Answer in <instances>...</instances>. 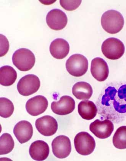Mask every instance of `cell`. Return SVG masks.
<instances>
[{
    "label": "cell",
    "mask_w": 126,
    "mask_h": 161,
    "mask_svg": "<svg viewBox=\"0 0 126 161\" xmlns=\"http://www.w3.org/2000/svg\"><path fill=\"white\" fill-rule=\"evenodd\" d=\"M98 113L103 118L118 120L126 114V84L118 89L107 87L97 102Z\"/></svg>",
    "instance_id": "obj_1"
},
{
    "label": "cell",
    "mask_w": 126,
    "mask_h": 161,
    "mask_svg": "<svg viewBox=\"0 0 126 161\" xmlns=\"http://www.w3.org/2000/svg\"><path fill=\"white\" fill-rule=\"evenodd\" d=\"M101 23L106 32L110 34H116L123 29L124 19L120 12L109 10L103 14L101 17Z\"/></svg>",
    "instance_id": "obj_2"
},
{
    "label": "cell",
    "mask_w": 126,
    "mask_h": 161,
    "mask_svg": "<svg viewBox=\"0 0 126 161\" xmlns=\"http://www.w3.org/2000/svg\"><path fill=\"white\" fill-rule=\"evenodd\" d=\"M12 59L14 65L22 71L30 70L34 65L36 61L34 54L31 50L25 48L16 51Z\"/></svg>",
    "instance_id": "obj_3"
},
{
    "label": "cell",
    "mask_w": 126,
    "mask_h": 161,
    "mask_svg": "<svg viewBox=\"0 0 126 161\" xmlns=\"http://www.w3.org/2000/svg\"><path fill=\"white\" fill-rule=\"evenodd\" d=\"M66 68L68 72L72 76H81L87 73L88 69V60L81 54H74L66 61Z\"/></svg>",
    "instance_id": "obj_4"
},
{
    "label": "cell",
    "mask_w": 126,
    "mask_h": 161,
    "mask_svg": "<svg viewBox=\"0 0 126 161\" xmlns=\"http://www.w3.org/2000/svg\"><path fill=\"white\" fill-rule=\"evenodd\" d=\"M101 49L105 57L112 60L120 58L125 51L123 43L115 38H110L105 40L103 42Z\"/></svg>",
    "instance_id": "obj_5"
},
{
    "label": "cell",
    "mask_w": 126,
    "mask_h": 161,
    "mask_svg": "<svg viewBox=\"0 0 126 161\" xmlns=\"http://www.w3.org/2000/svg\"><path fill=\"white\" fill-rule=\"evenodd\" d=\"M74 145L77 152L82 155L91 154L96 147L94 138L85 132H80L76 135L74 139Z\"/></svg>",
    "instance_id": "obj_6"
},
{
    "label": "cell",
    "mask_w": 126,
    "mask_h": 161,
    "mask_svg": "<svg viewBox=\"0 0 126 161\" xmlns=\"http://www.w3.org/2000/svg\"><path fill=\"white\" fill-rule=\"evenodd\" d=\"M40 85L39 79L37 76L29 74L20 79L17 84V88L21 95L27 96L37 92Z\"/></svg>",
    "instance_id": "obj_7"
},
{
    "label": "cell",
    "mask_w": 126,
    "mask_h": 161,
    "mask_svg": "<svg viewBox=\"0 0 126 161\" xmlns=\"http://www.w3.org/2000/svg\"><path fill=\"white\" fill-rule=\"evenodd\" d=\"M52 152L57 158H66L71 152V142L66 136H60L55 138L52 141Z\"/></svg>",
    "instance_id": "obj_8"
},
{
    "label": "cell",
    "mask_w": 126,
    "mask_h": 161,
    "mask_svg": "<svg viewBox=\"0 0 126 161\" xmlns=\"http://www.w3.org/2000/svg\"><path fill=\"white\" fill-rule=\"evenodd\" d=\"M90 129L97 137L105 139L111 136L114 130V125L111 121L108 119L103 120L97 119L91 124Z\"/></svg>",
    "instance_id": "obj_9"
},
{
    "label": "cell",
    "mask_w": 126,
    "mask_h": 161,
    "mask_svg": "<svg viewBox=\"0 0 126 161\" xmlns=\"http://www.w3.org/2000/svg\"><path fill=\"white\" fill-rule=\"evenodd\" d=\"M35 125L38 132L45 136L53 135L58 127L56 120L50 115H45L37 119Z\"/></svg>",
    "instance_id": "obj_10"
},
{
    "label": "cell",
    "mask_w": 126,
    "mask_h": 161,
    "mask_svg": "<svg viewBox=\"0 0 126 161\" xmlns=\"http://www.w3.org/2000/svg\"><path fill=\"white\" fill-rule=\"evenodd\" d=\"M47 24L54 31H60L64 29L67 24V16L60 9H54L49 12L47 15Z\"/></svg>",
    "instance_id": "obj_11"
},
{
    "label": "cell",
    "mask_w": 126,
    "mask_h": 161,
    "mask_svg": "<svg viewBox=\"0 0 126 161\" xmlns=\"http://www.w3.org/2000/svg\"><path fill=\"white\" fill-rule=\"evenodd\" d=\"M75 102L71 96H62L58 101L52 102L51 108L52 111L56 114L64 115L69 114L74 111Z\"/></svg>",
    "instance_id": "obj_12"
},
{
    "label": "cell",
    "mask_w": 126,
    "mask_h": 161,
    "mask_svg": "<svg viewBox=\"0 0 126 161\" xmlns=\"http://www.w3.org/2000/svg\"><path fill=\"white\" fill-rule=\"evenodd\" d=\"M48 106V102L46 98L43 96L38 95L27 101L26 108L29 114L36 116L44 113Z\"/></svg>",
    "instance_id": "obj_13"
},
{
    "label": "cell",
    "mask_w": 126,
    "mask_h": 161,
    "mask_svg": "<svg viewBox=\"0 0 126 161\" xmlns=\"http://www.w3.org/2000/svg\"><path fill=\"white\" fill-rule=\"evenodd\" d=\"M91 72L92 76L98 81H104L108 78L109 75V69L107 63L101 58H96L92 61Z\"/></svg>",
    "instance_id": "obj_14"
},
{
    "label": "cell",
    "mask_w": 126,
    "mask_h": 161,
    "mask_svg": "<svg viewBox=\"0 0 126 161\" xmlns=\"http://www.w3.org/2000/svg\"><path fill=\"white\" fill-rule=\"evenodd\" d=\"M33 133L32 125L30 122L26 120H22L18 122L13 129V133L21 144L29 141L32 137Z\"/></svg>",
    "instance_id": "obj_15"
},
{
    "label": "cell",
    "mask_w": 126,
    "mask_h": 161,
    "mask_svg": "<svg viewBox=\"0 0 126 161\" xmlns=\"http://www.w3.org/2000/svg\"><path fill=\"white\" fill-rule=\"evenodd\" d=\"M31 158L36 161H43L46 159L50 154V147L45 141L39 140L33 142L29 149Z\"/></svg>",
    "instance_id": "obj_16"
},
{
    "label": "cell",
    "mask_w": 126,
    "mask_h": 161,
    "mask_svg": "<svg viewBox=\"0 0 126 161\" xmlns=\"http://www.w3.org/2000/svg\"><path fill=\"white\" fill-rule=\"evenodd\" d=\"M69 43L62 38H57L50 44V54L56 59H60L65 58L69 54Z\"/></svg>",
    "instance_id": "obj_17"
},
{
    "label": "cell",
    "mask_w": 126,
    "mask_h": 161,
    "mask_svg": "<svg viewBox=\"0 0 126 161\" xmlns=\"http://www.w3.org/2000/svg\"><path fill=\"white\" fill-rule=\"evenodd\" d=\"M97 108L92 101H81L78 105V112L81 118L84 119L90 120L95 118L97 114Z\"/></svg>",
    "instance_id": "obj_18"
},
{
    "label": "cell",
    "mask_w": 126,
    "mask_h": 161,
    "mask_svg": "<svg viewBox=\"0 0 126 161\" xmlns=\"http://www.w3.org/2000/svg\"><path fill=\"white\" fill-rule=\"evenodd\" d=\"M72 93L78 99H88L92 97L93 90L90 84L85 82H78L73 86Z\"/></svg>",
    "instance_id": "obj_19"
},
{
    "label": "cell",
    "mask_w": 126,
    "mask_h": 161,
    "mask_svg": "<svg viewBox=\"0 0 126 161\" xmlns=\"http://www.w3.org/2000/svg\"><path fill=\"white\" fill-rule=\"evenodd\" d=\"M17 73L13 67L4 66L0 68V84L5 86H9L15 83Z\"/></svg>",
    "instance_id": "obj_20"
},
{
    "label": "cell",
    "mask_w": 126,
    "mask_h": 161,
    "mask_svg": "<svg viewBox=\"0 0 126 161\" xmlns=\"http://www.w3.org/2000/svg\"><path fill=\"white\" fill-rule=\"evenodd\" d=\"M113 143L117 148H126V126L119 127L115 132L113 138Z\"/></svg>",
    "instance_id": "obj_21"
},
{
    "label": "cell",
    "mask_w": 126,
    "mask_h": 161,
    "mask_svg": "<svg viewBox=\"0 0 126 161\" xmlns=\"http://www.w3.org/2000/svg\"><path fill=\"white\" fill-rule=\"evenodd\" d=\"M14 145L12 136L7 133L3 134L1 136L0 154L6 155L10 153L13 150Z\"/></svg>",
    "instance_id": "obj_22"
},
{
    "label": "cell",
    "mask_w": 126,
    "mask_h": 161,
    "mask_svg": "<svg viewBox=\"0 0 126 161\" xmlns=\"http://www.w3.org/2000/svg\"><path fill=\"white\" fill-rule=\"evenodd\" d=\"M1 111L0 115L2 118H9L13 114L14 107L12 101L6 97H1L0 99Z\"/></svg>",
    "instance_id": "obj_23"
},
{
    "label": "cell",
    "mask_w": 126,
    "mask_h": 161,
    "mask_svg": "<svg viewBox=\"0 0 126 161\" xmlns=\"http://www.w3.org/2000/svg\"><path fill=\"white\" fill-rule=\"evenodd\" d=\"M81 1H60L61 6L68 11H73L77 8L81 3Z\"/></svg>",
    "instance_id": "obj_24"
}]
</instances>
